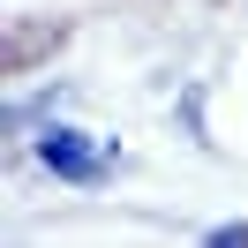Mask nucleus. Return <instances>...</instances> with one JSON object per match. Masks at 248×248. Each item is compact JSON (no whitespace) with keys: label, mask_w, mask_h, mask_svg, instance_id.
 <instances>
[{"label":"nucleus","mask_w":248,"mask_h":248,"mask_svg":"<svg viewBox=\"0 0 248 248\" xmlns=\"http://www.w3.org/2000/svg\"><path fill=\"white\" fill-rule=\"evenodd\" d=\"M211 248H248V218H226V226H211Z\"/></svg>","instance_id":"nucleus-2"},{"label":"nucleus","mask_w":248,"mask_h":248,"mask_svg":"<svg viewBox=\"0 0 248 248\" xmlns=\"http://www.w3.org/2000/svg\"><path fill=\"white\" fill-rule=\"evenodd\" d=\"M16 151L31 158L46 181H61V188H106L113 173H121V143L91 136V128L68 121V113H53V121H38L31 136H16Z\"/></svg>","instance_id":"nucleus-1"}]
</instances>
